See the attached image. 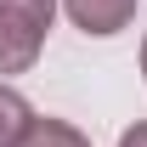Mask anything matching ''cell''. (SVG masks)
<instances>
[{
	"label": "cell",
	"instance_id": "cell-2",
	"mask_svg": "<svg viewBox=\"0 0 147 147\" xmlns=\"http://www.w3.org/2000/svg\"><path fill=\"white\" fill-rule=\"evenodd\" d=\"M68 17L79 23L85 34L108 40V34H119V28L136 17V0H68Z\"/></svg>",
	"mask_w": 147,
	"mask_h": 147
},
{
	"label": "cell",
	"instance_id": "cell-3",
	"mask_svg": "<svg viewBox=\"0 0 147 147\" xmlns=\"http://www.w3.org/2000/svg\"><path fill=\"white\" fill-rule=\"evenodd\" d=\"M28 130H34V108H28V96L11 91V85H0V147H23Z\"/></svg>",
	"mask_w": 147,
	"mask_h": 147
},
{
	"label": "cell",
	"instance_id": "cell-6",
	"mask_svg": "<svg viewBox=\"0 0 147 147\" xmlns=\"http://www.w3.org/2000/svg\"><path fill=\"white\" fill-rule=\"evenodd\" d=\"M142 74H147V40H142Z\"/></svg>",
	"mask_w": 147,
	"mask_h": 147
},
{
	"label": "cell",
	"instance_id": "cell-4",
	"mask_svg": "<svg viewBox=\"0 0 147 147\" xmlns=\"http://www.w3.org/2000/svg\"><path fill=\"white\" fill-rule=\"evenodd\" d=\"M23 147H91V136H79L62 119H34V130L23 136Z\"/></svg>",
	"mask_w": 147,
	"mask_h": 147
},
{
	"label": "cell",
	"instance_id": "cell-5",
	"mask_svg": "<svg viewBox=\"0 0 147 147\" xmlns=\"http://www.w3.org/2000/svg\"><path fill=\"white\" fill-rule=\"evenodd\" d=\"M119 147H147V119H136V125L119 136Z\"/></svg>",
	"mask_w": 147,
	"mask_h": 147
},
{
	"label": "cell",
	"instance_id": "cell-1",
	"mask_svg": "<svg viewBox=\"0 0 147 147\" xmlns=\"http://www.w3.org/2000/svg\"><path fill=\"white\" fill-rule=\"evenodd\" d=\"M57 0H0V74L34 68L40 45L51 34Z\"/></svg>",
	"mask_w": 147,
	"mask_h": 147
}]
</instances>
